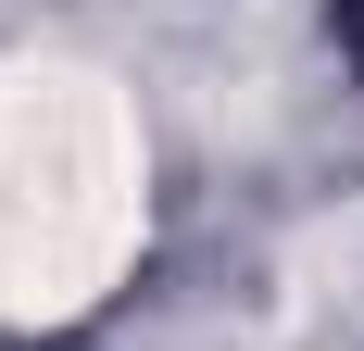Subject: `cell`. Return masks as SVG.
Returning <instances> with one entry per match:
<instances>
[{
    "mask_svg": "<svg viewBox=\"0 0 364 351\" xmlns=\"http://www.w3.org/2000/svg\"><path fill=\"white\" fill-rule=\"evenodd\" d=\"M139 113L88 63H0V326L88 314L139 251Z\"/></svg>",
    "mask_w": 364,
    "mask_h": 351,
    "instance_id": "obj_1",
    "label": "cell"
}]
</instances>
